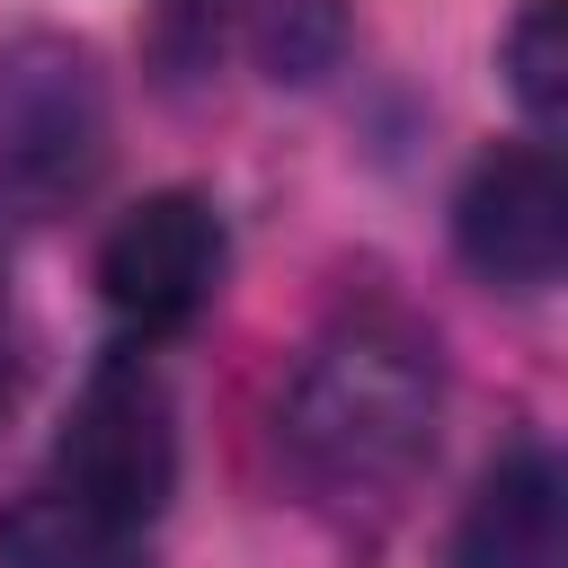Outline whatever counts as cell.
<instances>
[{"label": "cell", "instance_id": "cell-1", "mask_svg": "<svg viewBox=\"0 0 568 568\" xmlns=\"http://www.w3.org/2000/svg\"><path fill=\"white\" fill-rule=\"evenodd\" d=\"M435 426H444L435 337L390 302H364L328 337H311L284 390V462L302 497L328 506L337 524L399 515L435 462Z\"/></svg>", "mask_w": 568, "mask_h": 568}, {"label": "cell", "instance_id": "cell-2", "mask_svg": "<svg viewBox=\"0 0 568 568\" xmlns=\"http://www.w3.org/2000/svg\"><path fill=\"white\" fill-rule=\"evenodd\" d=\"M53 479H62L71 506H89L115 532H142V524L169 515V497H178V408H169V382L142 346L98 355V373L80 382V399L62 417Z\"/></svg>", "mask_w": 568, "mask_h": 568}, {"label": "cell", "instance_id": "cell-3", "mask_svg": "<svg viewBox=\"0 0 568 568\" xmlns=\"http://www.w3.org/2000/svg\"><path fill=\"white\" fill-rule=\"evenodd\" d=\"M106 169V80L89 44L27 27L0 44V195L27 213H62Z\"/></svg>", "mask_w": 568, "mask_h": 568}, {"label": "cell", "instance_id": "cell-4", "mask_svg": "<svg viewBox=\"0 0 568 568\" xmlns=\"http://www.w3.org/2000/svg\"><path fill=\"white\" fill-rule=\"evenodd\" d=\"M222 275H231V231H222V204L195 186L142 195L98 240V293L133 337H169V328L204 320Z\"/></svg>", "mask_w": 568, "mask_h": 568}, {"label": "cell", "instance_id": "cell-5", "mask_svg": "<svg viewBox=\"0 0 568 568\" xmlns=\"http://www.w3.org/2000/svg\"><path fill=\"white\" fill-rule=\"evenodd\" d=\"M453 248L497 293H550L568 266V178L550 142H497L453 195Z\"/></svg>", "mask_w": 568, "mask_h": 568}, {"label": "cell", "instance_id": "cell-6", "mask_svg": "<svg viewBox=\"0 0 568 568\" xmlns=\"http://www.w3.org/2000/svg\"><path fill=\"white\" fill-rule=\"evenodd\" d=\"M453 568H568V470L541 435L506 444L462 524H453Z\"/></svg>", "mask_w": 568, "mask_h": 568}, {"label": "cell", "instance_id": "cell-7", "mask_svg": "<svg viewBox=\"0 0 568 568\" xmlns=\"http://www.w3.org/2000/svg\"><path fill=\"white\" fill-rule=\"evenodd\" d=\"M0 568H142V532H115L53 488L0 515Z\"/></svg>", "mask_w": 568, "mask_h": 568}, {"label": "cell", "instance_id": "cell-8", "mask_svg": "<svg viewBox=\"0 0 568 568\" xmlns=\"http://www.w3.org/2000/svg\"><path fill=\"white\" fill-rule=\"evenodd\" d=\"M506 89H515L532 142H550L568 115V9L559 0H524V18L506 27Z\"/></svg>", "mask_w": 568, "mask_h": 568}, {"label": "cell", "instance_id": "cell-9", "mask_svg": "<svg viewBox=\"0 0 568 568\" xmlns=\"http://www.w3.org/2000/svg\"><path fill=\"white\" fill-rule=\"evenodd\" d=\"M248 9H257V0H151L142 53H151L160 89H195V80L231 53V36H240Z\"/></svg>", "mask_w": 568, "mask_h": 568}, {"label": "cell", "instance_id": "cell-10", "mask_svg": "<svg viewBox=\"0 0 568 568\" xmlns=\"http://www.w3.org/2000/svg\"><path fill=\"white\" fill-rule=\"evenodd\" d=\"M0 408H9V355H0Z\"/></svg>", "mask_w": 568, "mask_h": 568}, {"label": "cell", "instance_id": "cell-11", "mask_svg": "<svg viewBox=\"0 0 568 568\" xmlns=\"http://www.w3.org/2000/svg\"><path fill=\"white\" fill-rule=\"evenodd\" d=\"M0 284H9V240H0Z\"/></svg>", "mask_w": 568, "mask_h": 568}]
</instances>
